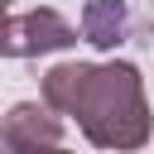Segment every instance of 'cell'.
<instances>
[{"instance_id": "4", "label": "cell", "mask_w": 154, "mask_h": 154, "mask_svg": "<svg viewBox=\"0 0 154 154\" xmlns=\"http://www.w3.org/2000/svg\"><path fill=\"white\" fill-rule=\"evenodd\" d=\"M135 34V14L125 10V0H91L82 10V38L96 43V48H116V43H130Z\"/></svg>"}, {"instance_id": "1", "label": "cell", "mask_w": 154, "mask_h": 154, "mask_svg": "<svg viewBox=\"0 0 154 154\" xmlns=\"http://www.w3.org/2000/svg\"><path fill=\"white\" fill-rule=\"evenodd\" d=\"M43 101L58 116H77L96 149H140L149 140V101L135 63H53Z\"/></svg>"}, {"instance_id": "2", "label": "cell", "mask_w": 154, "mask_h": 154, "mask_svg": "<svg viewBox=\"0 0 154 154\" xmlns=\"http://www.w3.org/2000/svg\"><path fill=\"white\" fill-rule=\"evenodd\" d=\"M77 24H67L58 10L38 5V10H24L14 19L0 14V58H38V53H58V48H72L77 43Z\"/></svg>"}, {"instance_id": "5", "label": "cell", "mask_w": 154, "mask_h": 154, "mask_svg": "<svg viewBox=\"0 0 154 154\" xmlns=\"http://www.w3.org/2000/svg\"><path fill=\"white\" fill-rule=\"evenodd\" d=\"M5 5H10V0H0V10H5Z\"/></svg>"}, {"instance_id": "6", "label": "cell", "mask_w": 154, "mask_h": 154, "mask_svg": "<svg viewBox=\"0 0 154 154\" xmlns=\"http://www.w3.org/2000/svg\"><path fill=\"white\" fill-rule=\"evenodd\" d=\"M149 5H154V0H149Z\"/></svg>"}, {"instance_id": "3", "label": "cell", "mask_w": 154, "mask_h": 154, "mask_svg": "<svg viewBox=\"0 0 154 154\" xmlns=\"http://www.w3.org/2000/svg\"><path fill=\"white\" fill-rule=\"evenodd\" d=\"M0 144L5 149H38V144H63V120L53 116V106L43 101H19L10 106V116L0 120Z\"/></svg>"}]
</instances>
